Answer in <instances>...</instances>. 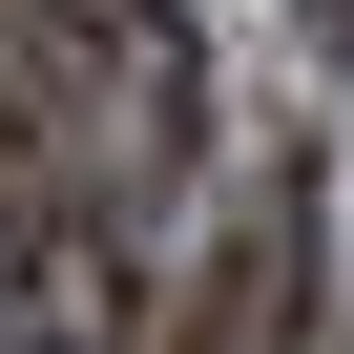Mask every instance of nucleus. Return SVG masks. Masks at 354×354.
<instances>
[{
	"mask_svg": "<svg viewBox=\"0 0 354 354\" xmlns=\"http://www.w3.org/2000/svg\"><path fill=\"white\" fill-rule=\"evenodd\" d=\"M209 146L188 0H0V230L21 209H167Z\"/></svg>",
	"mask_w": 354,
	"mask_h": 354,
	"instance_id": "nucleus-1",
	"label": "nucleus"
},
{
	"mask_svg": "<svg viewBox=\"0 0 354 354\" xmlns=\"http://www.w3.org/2000/svg\"><path fill=\"white\" fill-rule=\"evenodd\" d=\"M292 333H333V313H313V188H250V209L209 230V271L167 292L146 354H292Z\"/></svg>",
	"mask_w": 354,
	"mask_h": 354,
	"instance_id": "nucleus-2",
	"label": "nucleus"
},
{
	"mask_svg": "<svg viewBox=\"0 0 354 354\" xmlns=\"http://www.w3.org/2000/svg\"><path fill=\"white\" fill-rule=\"evenodd\" d=\"M292 21H313V63H354V0H292Z\"/></svg>",
	"mask_w": 354,
	"mask_h": 354,
	"instance_id": "nucleus-3",
	"label": "nucleus"
}]
</instances>
